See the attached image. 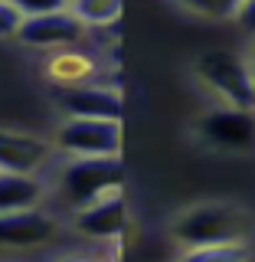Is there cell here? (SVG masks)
Returning <instances> with one entry per match:
<instances>
[{"instance_id": "1", "label": "cell", "mask_w": 255, "mask_h": 262, "mask_svg": "<svg viewBox=\"0 0 255 262\" xmlns=\"http://www.w3.org/2000/svg\"><path fill=\"white\" fill-rule=\"evenodd\" d=\"M252 229L255 220L245 207L229 200H203L170 220V239L180 252H190L216 243H249Z\"/></svg>"}, {"instance_id": "2", "label": "cell", "mask_w": 255, "mask_h": 262, "mask_svg": "<svg viewBox=\"0 0 255 262\" xmlns=\"http://www.w3.org/2000/svg\"><path fill=\"white\" fill-rule=\"evenodd\" d=\"M128 184V170L121 158H65L53 174V193L69 213H76L98 196L121 190Z\"/></svg>"}, {"instance_id": "3", "label": "cell", "mask_w": 255, "mask_h": 262, "mask_svg": "<svg viewBox=\"0 0 255 262\" xmlns=\"http://www.w3.org/2000/svg\"><path fill=\"white\" fill-rule=\"evenodd\" d=\"M193 76L206 92L223 105H239V108H255V76L252 59H242L226 49L203 53L193 62Z\"/></svg>"}, {"instance_id": "4", "label": "cell", "mask_w": 255, "mask_h": 262, "mask_svg": "<svg viewBox=\"0 0 255 262\" xmlns=\"http://www.w3.org/2000/svg\"><path fill=\"white\" fill-rule=\"evenodd\" d=\"M53 147L62 158H121V118L62 115Z\"/></svg>"}, {"instance_id": "5", "label": "cell", "mask_w": 255, "mask_h": 262, "mask_svg": "<svg viewBox=\"0 0 255 262\" xmlns=\"http://www.w3.org/2000/svg\"><path fill=\"white\" fill-rule=\"evenodd\" d=\"M196 138L216 151L245 154L255 151V108H239V105H223L206 108L196 118Z\"/></svg>"}, {"instance_id": "6", "label": "cell", "mask_w": 255, "mask_h": 262, "mask_svg": "<svg viewBox=\"0 0 255 262\" xmlns=\"http://www.w3.org/2000/svg\"><path fill=\"white\" fill-rule=\"evenodd\" d=\"M62 223L59 216L27 207V210H10L0 213V249L4 252H36L62 239Z\"/></svg>"}, {"instance_id": "7", "label": "cell", "mask_w": 255, "mask_h": 262, "mask_svg": "<svg viewBox=\"0 0 255 262\" xmlns=\"http://www.w3.org/2000/svg\"><path fill=\"white\" fill-rule=\"evenodd\" d=\"M131 229V207L125 187L98 196L95 203L72 213V233L85 236L92 243H121Z\"/></svg>"}, {"instance_id": "8", "label": "cell", "mask_w": 255, "mask_h": 262, "mask_svg": "<svg viewBox=\"0 0 255 262\" xmlns=\"http://www.w3.org/2000/svg\"><path fill=\"white\" fill-rule=\"evenodd\" d=\"M85 39H88V27L69 10V7H65V10H53V13L23 16V27L16 33V43L27 46V49H39V53H56V49L82 46Z\"/></svg>"}, {"instance_id": "9", "label": "cell", "mask_w": 255, "mask_h": 262, "mask_svg": "<svg viewBox=\"0 0 255 262\" xmlns=\"http://www.w3.org/2000/svg\"><path fill=\"white\" fill-rule=\"evenodd\" d=\"M56 147L49 138L20 128H0V170L13 174H43L53 164Z\"/></svg>"}, {"instance_id": "10", "label": "cell", "mask_w": 255, "mask_h": 262, "mask_svg": "<svg viewBox=\"0 0 255 262\" xmlns=\"http://www.w3.org/2000/svg\"><path fill=\"white\" fill-rule=\"evenodd\" d=\"M56 105L62 115H82V118H121L125 98L121 89L85 82V85H56L53 89Z\"/></svg>"}, {"instance_id": "11", "label": "cell", "mask_w": 255, "mask_h": 262, "mask_svg": "<svg viewBox=\"0 0 255 262\" xmlns=\"http://www.w3.org/2000/svg\"><path fill=\"white\" fill-rule=\"evenodd\" d=\"M43 72H46V82L53 89L56 85H85V82L98 79L102 62H98L92 53H85L82 46H69V49H56V53H49Z\"/></svg>"}, {"instance_id": "12", "label": "cell", "mask_w": 255, "mask_h": 262, "mask_svg": "<svg viewBox=\"0 0 255 262\" xmlns=\"http://www.w3.org/2000/svg\"><path fill=\"white\" fill-rule=\"evenodd\" d=\"M46 193H49V187L43 184L39 174H13V170H0V213L39 207V203L46 200Z\"/></svg>"}, {"instance_id": "13", "label": "cell", "mask_w": 255, "mask_h": 262, "mask_svg": "<svg viewBox=\"0 0 255 262\" xmlns=\"http://www.w3.org/2000/svg\"><path fill=\"white\" fill-rule=\"evenodd\" d=\"M69 10L85 23L88 30L114 27L121 16V0H69Z\"/></svg>"}, {"instance_id": "14", "label": "cell", "mask_w": 255, "mask_h": 262, "mask_svg": "<svg viewBox=\"0 0 255 262\" xmlns=\"http://www.w3.org/2000/svg\"><path fill=\"white\" fill-rule=\"evenodd\" d=\"M177 4L183 13L196 16V20H213V23L233 20L236 23V16H239L245 0H177Z\"/></svg>"}, {"instance_id": "15", "label": "cell", "mask_w": 255, "mask_h": 262, "mask_svg": "<svg viewBox=\"0 0 255 262\" xmlns=\"http://www.w3.org/2000/svg\"><path fill=\"white\" fill-rule=\"evenodd\" d=\"M183 259H196V262H213V259H245L249 256V243H216V246H203V249H190V252H180Z\"/></svg>"}, {"instance_id": "16", "label": "cell", "mask_w": 255, "mask_h": 262, "mask_svg": "<svg viewBox=\"0 0 255 262\" xmlns=\"http://www.w3.org/2000/svg\"><path fill=\"white\" fill-rule=\"evenodd\" d=\"M23 27V10L13 0H0V39H16Z\"/></svg>"}, {"instance_id": "17", "label": "cell", "mask_w": 255, "mask_h": 262, "mask_svg": "<svg viewBox=\"0 0 255 262\" xmlns=\"http://www.w3.org/2000/svg\"><path fill=\"white\" fill-rule=\"evenodd\" d=\"M23 10V16H36V13H53V10H65L69 0H13Z\"/></svg>"}, {"instance_id": "18", "label": "cell", "mask_w": 255, "mask_h": 262, "mask_svg": "<svg viewBox=\"0 0 255 262\" xmlns=\"http://www.w3.org/2000/svg\"><path fill=\"white\" fill-rule=\"evenodd\" d=\"M236 27H239L242 33H249V36H255V0H245L239 16H236Z\"/></svg>"}, {"instance_id": "19", "label": "cell", "mask_w": 255, "mask_h": 262, "mask_svg": "<svg viewBox=\"0 0 255 262\" xmlns=\"http://www.w3.org/2000/svg\"><path fill=\"white\" fill-rule=\"evenodd\" d=\"M252 62H255V36H252Z\"/></svg>"}, {"instance_id": "20", "label": "cell", "mask_w": 255, "mask_h": 262, "mask_svg": "<svg viewBox=\"0 0 255 262\" xmlns=\"http://www.w3.org/2000/svg\"><path fill=\"white\" fill-rule=\"evenodd\" d=\"M252 76H255V62H252Z\"/></svg>"}]
</instances>
